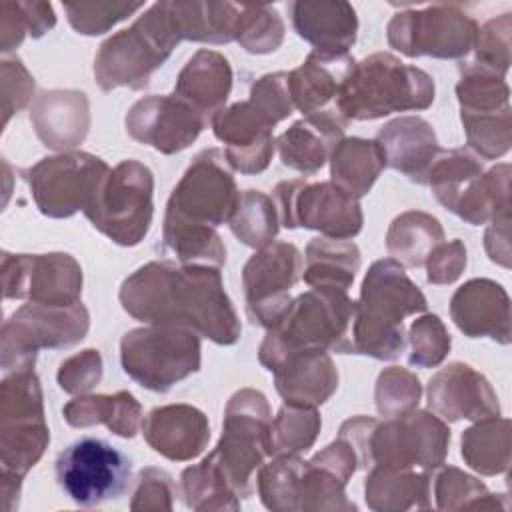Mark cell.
<instances>
[{
	"mask_svg": "<svg viewBox=\"0 0 512 512\" xmlns=\"http://www.w3.org/2000/svg\"><path fill=\"white\" fill-rule=\"evenodd\" d=\"M142 6V2H76L64 4V12L78 34L96 36L104 34L116 22L128 18Z\"/></svg>",
	"mask_w": 512,
	"mask_h": 512,
	"instance_id": "cell-45",
	"label": "cell"
},
{
	"mask_svg": "<svg viewBox=\"0 0 512 512\" xmlns=\"http://www.w3.org/2000/svg\"><path fill=\"white\" fill-rule=\"evenodd\" d=\"M120 302L142 322L186 328L222 346L240 338V322L216 266L150 262L124 280Z\"/></svg>",
	"mask_w": 512,
	"mask_h": 512,
	"instance_id": "cell-1",
	"label": "cell"
},
{
	"mask_svg": "<svg viewBox=\"0 0 512 512\" xmlns=\"http://www.w3.org/2000/svg\"><path fill=\"white\" fill-rule=\"evenodd\" d=\"M132 508H172V496H174V484L172 478L164 470L146 468L140 474V482L134 494Z\"/></svg>",
	"mask_w": 512,
	"mask_h": 512,
	"instance_id": "cell-54",
	"label": "cell"
},
{
	"mask_svg": "<svg viewBox=\"0 0 512 512\" xmlns=\"http://www.w3.org/2000/svg\"><path fill=\"white\" fill-rule=\"evenodd\" d=\"M274 206L286 228H310L326 238H352L362 228V210L356 198L334 182L306 184L304 180L280 182L274 188Z\"/></svg>",
	"mask_w": 512,
	"mask_h": 512,
	"instance_id": "cell-14",
	"label": "cell"
},
{
	"mask_svg": "<svg viewBox=\"0 0 512 512\" xmlns=\"http://www.w3.org/2000/svg\"><path fill=\"white\" fill-rule=\"evenodd\" d=\"M304 470V460L292 456H278L266 464L258 476L260 498L270 510H298V482Z\"/></svg>",
	"mask_w": 512,
	"mask_h": 512,
	"instance_id": "cell-42",
	"label": "cell"
},
{
	"mask_svg": "<svg viewBox=\"0 0 512 512\" xmlns=\"http://www.w3.org/2000/svg\"><path fill=\"white\" fill-rule=\"evenodd\" d=\"M110 166L86 152L44 158L22 172L38 210L50 218H68L86 210Z\"/></svg>",
	"mask_w": 512,
	"mask_h": 512,
	"instance_id": "cell-15",
	"label": "cell"
},
{
	"mask_svg": "<svg viewBox=\"0 0 512 512\" xmlns=\"http://www.w3.org/2000/svg\"><path fill=\"white\" fill-rule=\"evenodd\" d=\"M426 306L424 294L396 260L374 262L362 282L360 302H356L354 354H368L378 360L398 358L404 350V316L424 312Z\"/></svg>",
	"mask_w": 512,
	"mask_h": 512,
	"instance_id": "cell-2",
	"label": "cell"
},
{
	"mask_svg": "<svg viewBox=\"0 0 512 512\" xmlns=\"http://www.w3.org/2000/svg\"><path fill=\"white\" fill-rule=\"evenodd\" d=\"M386 166V156L376 140L344 138L330 156L332 182L352 198H362Z\"/></svg>",
	"mask_w": 512,
	"mask_h": 512,
	"instance_id": "cell-31",
	"label": "cell"
},
{
	"mask_svg": "<svg viewBox=\"0 0 512 512\" xmlns=\"http://www.w3.org/2000/svg\"><path fill=\"white\" fill-rule=\"evenodd\" d=\"M30 120L44 146L68 150L78 146L90 126L88 100L82 92L52 90L40 94Z\"/></svg>",
	"mask_w": 512,
	"mask_h": 512,
	"instance_id": "cell-28",
	"label": "cell"
},
{
	"mask_svg": "<svg viewBox=\"0 0 512 512\" xmlns=\"http://www.w3.org/2000/svg\"><path fill=\"white\" fill-rule=\"evenodd\" d=\"M210 124L214 136L224 144V156L234 170L242 174L266 170L274 154V124L250 100L222 108Z\"/></svg>",
	"mask_w": 512,
	"mask_h": 512,
	"instance_id": "cell-20",
	"label": "cell"
},
{
	"mask_svg": "<svg viewBox=\"0 0 512 512\" xmlns=\"http://www.w3.org/2000/svg\"><path fill=\"white\" fill-rule=\"evenodd\" d=\"M346 124L334 106L294 122L276 140L282 164L306 176L316 174L344 140Z\"/></svg>",
	"mask_w": 512,
	"mask_h": 512,
	"instance_id": "cell-22",
	"label": "cell"
},
{
	"mask_svg": "<svg viewBox=\"0 0 512 512\" xmlns=\"http://www.w3.org/2000/svg\"><path fill=\"white\" fill-rule=\"evenodd\" d=\"M434 100L432 78L388 52L354 62L344 78L334 110L348 120H374L392 112L424 110Z\"/></svg>",
	"mask_w": 512,
	"mask_h": 512,
	"instance_id": "cell-4",
	"label": "cell"
},
{
	"mask_svg": "<svg viewBox=\"0 0 512 512\" xmlns=\"http://www.w3.org/2000/svg\"><path fill=\"white\" fill-rule=\"evenodd\" d=\"M284 38V24L270 6H240L236 40L252 54L274 52Z\"/></svg>",
	"mask_w": 512,
	"mask_h": 512,
	"instance_id": "cell-43",
	"label": "cell"
},
{
	"mask_svg": "<svg viewBox=\"0 0 512 512\" xmlns=\"http://www.w3.org/2000/svg\"><path fill=\"white\" fill-rule=\"evenodd\" d=\"M182 490L186 496V504L196 510L206 508H238V500H234V492L212 462L206 456L198 466H190L182 472Z\"/></svg>",
	"mask_w": 512,
	"mask_h": 512,
	"instance_id": "cell-41",
	"label": "cell"
},
{
	"mask_svg": "<svg viewBox=\"0 0 512 512\" xmlns=\"http://www.w3.org/2000/svg\"><path fill=\"white\" fill-rule=\"evenodd\" d=\"M456 326L470 338L490 336L500 344L510 342V300L506 290L486 278L466 282L450 302Z\"/></svg>",
	"mask_w": 512,
	"mask_h": 512,
	"instance_id": "cell-23",
	"label": "cell"
},
{
	"mask_svg": "<svg viewBox=\"0 0 512 512\" xmlns=\"http://www.w3.org/2000/svg\"><path fill=\"white\" fill-rule=\"evenodd\" d=\"M428 476L414 470H390L374 466L366 478V502L374 510L426 508Z\"/></svg>",
	"mask_w": 512,
	"mask_h": 512,
	"instance_id": "cell-36",
	"label": "cell"
},
{
	"mask_svg": "<svg viewBox=\"0 0 512 512\" xmlns=\"http://www.w3.org/2000/svg\"><path fill=\"white\" fill-rule=\"evenodd\" d=\"M56 480L80 506H98L120 498L132 480L130 458L98 438H82L56 458Z\"/></svg>",
	"mask_w": 512,
	"mask_h": 512,
	"instance_id": "cell-12",
	"label": "cell"
},
{
	"mask_svg": "<svg viewBox=\"0 0 512 512\" xmlns=\"http://www.w3.org/2000/svg\"><path fill=\"white\" fill-rule=\"evenodd\" d=\"M62 412L70 426L106 424L122 438H132L140 428V404L130 392H118L114 396H80L68 402Z\"/></svg>",
	"mask_w": 512,
	"mask_h": 512,
	"instance_id": "cell-35",
	"label": "cell"
},
{
	"mask_svg": "<svg viewBox=\"0 0 512 512\" xmlns=\"http://www.w3.org/2000/svg\"><path fill=\"white\" fill-rule=\"evenodd\" d=\"M428 266V282L450 284L454 282L466 266V248L460 240L448 244H438L424 262Z\"/></svg>",
	"mask_w": 512,
	"mask_h": 512,
	"instance_id": "cell-53",
	"label": "cell"
},
{
	"mask_svg": "<svg viewBox=\"0 0 512 512\" xmlns=\"http://www.w3.org/2000/svg\"><path fill=\"white\" fill-rule=\"evenodd\" d=\"M386 156V164L408 176L412 182L426 184V174L434 156L438 154V142L432 126L418 118L406 116L388 122L376 140Z\"/></svg>",
	"mask_w": 512,
	"mask_h": 512,
	"instance_id": "cell-27",
	"label": "cell"
},
{
	"mask_svg": "<svg viewBox=\"0 0 512 512\" xmlns=\"http://www.w3.org/2000/svg\"><path fill=\"white\" fill-rule=\"evenodd\" d=\"M354 66L350 54H324L312 50L296 70L288 72V92L294 108L316 114L336 100L338 90Z\"/></svg>",
	"mask_w": 512,
	"mask_h": 512,
	"instance_id": "cell-29",
	"label": "cell"
},
{
	"mask_svg": "<svg viewBox=\"0 0 512 512\" xmlns=\"http://www.w3.org/2000/svg\"><path fill=\"white\" fill-rule=\"evenodd\" d=\"M420 400V382L402 368H390L380 374L376 386V406L384 416H402Z\"/></svg>",
	"mask_w": 512,
	"mask_h": 512,
	"instance_id": "cell-47",
	"label": "cell"
},
{
	"mask_svg": "<svg viewBox=\"0 0 512 512\" xmlns=\"http://www.w3.org/2000/svg\"><path fill=\"white\" fill-rule=\"evenodd\" d=\"M2 480H22L50 442L40 382L30 370H16L2 382Z\"/></svg>",
	"mask_w": 512,
	"mask_h": 512,
	"instance_id": "cell-10",
	"label": "cell"
},
{
	"mask_svg": "<svg viewBox=\"0 0 512 512\" xmlns=\"http://www.w3.org/2000/svg\"><path fill=\"white\" fill-rule=\"evenodd\" d=\"M482 174V162L472 152L464 148L438 150L426 174V184H430L436 200L456 214Z\"/></svg>",
	"mask_w": 512,
	"mask_h": 512,
	"instance_id": "cell-34",
	"label": "cell"
},
{
	"mask_svg": "<svg viewBox=\"0 0 512 512\" xmlns=\"http://www.w3.org/2000/svg\"><path fill=\"white\" fill-rule=\"evenodd\" d=\"M270 372H274L278 394L290 406L316 408L338 386V372L326 350L320 348L290 352Z\"/></svg>",
	"mask_w": 512,
	"mask_h": 512,
	"instance_id": "cell-25",
	"label": "cell"
},
{
	"mask_svg": "<svg viewBox=\"0 0 512 512\" xmlns=\"http://www.w3.org/2000/svg\"><path fill=\"white\" fill-rule=\"evenodd\" d=\"M180 40L224 44L236 40L240 6L230 2H170Z\"/></svg>",
	"mask_w": 512,
	"mask_h": 512,
	"instance_id": "cell-32",
	"label": "cell"
},
{
	"mask_svg": "<svg viewBox=\"0 0 512 512\" xmlns=\"http://www.w3.org/2000/svg\"><path fill=\"white\" fill-rule=\"evenodd\" d=\"M360 268V250L340 238H314L306 248L304 282L310 288L348 290Z\"/></svg>",
	"mask_w": 512,
	"mask_h": 512,
	"instance_id": "cell-33",
	"label": "cell"
},
{
	"mask_svg": "<svg viewBox=\"0 0 512 512\" xmlns=\"http://www.w3.org/2000/svg\"><path fill=\"white\" fill-rule=\"evenodd\" d=\"M82 292V270L68 254H4V296L44 306H72Z\"/></svg>",
	"mask_w": 512,
	"mask_h": 512,
	"instance_id": "cell-18",
	"label": "cell"
},
{
	"mask_svg": "<svg viewBox=\"0 0 512 512\" xmlns=\"http://www.w3.org/2000/svg\"><path fill=\"white\" fill-rule=\"evenodd\" d=\"M464 462L484 476L502 474L510 466V422L484 418L462 434Z\"/></svg>",
	"mask_w": 512,
	"mask_h": 512,
	"instance_id": "cell-37",
	"label": "cell"
},
{
	"mask_svg": "<svg viewBox=\"0 0 512 512\" xmlns=\"http://www.w3.org/2000/svg\"><path fill=\"white\" fill-rule=\"evenodd\" d=\"M88 332V310L72 306L28 304L12 314L2 332V362L16 356V370H30L38 348H66Z\"/></svg>",
	"mask_w": 512,
	"mask_h": 512,
	"instance_id": "cell-16",
	"label": "cell"
},
{
	"mask_svg": "<svg viewBox=\"0 0 512 512\" xmlns=\"http://www.w3.org/2000/svg\"><path fill=\"white\" fill-rule=\"evenodd\" d=\"M510 214L492 220V228L486 232V250L492 262L510 266Z\"/></svg>",
	"mask_w": 512,
	"mask_h": 512,
	"instance_id": "cell-55",
	"label": "cell"
},
{
	"mask_svg": "<svg viewBox=\"0 0 512 512\" xmlns=\"http://www.w3.org/2000/svg\"><path fill=\"white\" fill-rule=\"evenodd\" d=\"M292 24L300 38L324 54H348L356 42L358 18L348 2H294Z\"/></svg>",
	"mask_w": 512,
	"mask_h": 512,
	"instance_id": "cell-26",
	"label": "cell"
},
{
	"mask_svg": "<svg viewBox=\"0 0 512 512\" xmlns=\"http://www.w3.org/2000/svg\"><path fill=\"white\" fill-rule=\"evenodd\" d=\"M442 240L444 232L436 218L424 212H406L392 222L386 246L392 260L406 266H422Z\"/></svg>",
	"mask_w": 512,
	"mask_h": 512,
	"instance_id": "cell-38",
	"label": "cell"
},
{
	"mask_svg": "<svg viewBox=\"0 0 512 512\" xmlns=\"http://www.w3.org/2000/svg\"><path fill=\"white\" fill-rule=\"evenodd\" d=\"M222 150L200 152L172 190L164 228H212L228 222L238 206L240 192Z\"/></svg>",
	"mask_w": 512,
	"mask_h": 512,
	"instance_id": "cell-6",
	"label": "cell"
},
{
	"mask_svg": "<svg viewBox=\"0 0 512 512\" xmlns=\"http://www.w3.org/2000/svg\"><path fill=\"white\" fill-rule=\"evenodd\" d=\"M320 430V416L308 406H282L268 428V454L292 456L306 452Z\"/></svg>",
	"mask_w": 512,
	"mask_h": 512,
	"instance_id": "cell-40",
	"label": "cell"
},
{
	"mask_svg": "<svg viewBox=\"0 0 512 512\" xmlns=\"http://www.w3.org/2000/svg\"><path fill=\"white\" fill-rule=\"evenodd\" d=\"M450 442L446 424L428 412H406L370 430L364 450V466L390 470H434L442 466Z\"/></svg>",
	"mask_w": 512,
	"mask_h": 512,
	"instance_id": "cell-11",
	"label": "cell"
},
{
	"mask_svg": "<svg viewBox=\"0 0 512 512\" xmlns=\"http://www.w3.org/2000/svg\"><path fill=\"white\" fill-rule=\"evenodd\" d=\"M16 20L2 18V50L8 52L18 46L26 34L32 38H40L46 34L54 24L56 16L52 6L46 2H10Z\"/></svg>",
	"mask_w": 512,
	"mask_h": 512,
	"instance_id": "cell-48",
	"label": "cell"
},
{
	"mask_svg": "<svg viewBox=\"0 0 512 512\" xmlns=\"http://www.w3.org/2000/svg\"><path fill=\"white\" fill-rule=\"evenodd\" d=\"M468 144L486 160L500 158L510 150V110L460 114Z\"/></svg>",
	"mask_w": 512,
	"mask_h": 512,
	"instance_id": "cell-44",
	"label": "cell"
},
{
	"mask_svg": "<svg viewBox=\"0 0 512 512\" xmlns=\"http://www.w3.org/2000/svg\"><path fill=\"white\" fill-rule=\"evenodd\" d=\"M250 102L272 124L290 116L294 104L288 92V72H274L256 80L250 90Z\"/></svg>",
	"mask_w": 512,
	"mask_h": 512,
	"instance_id": "cell-51",
	"label": "cell"
},
{
	"mask_svg": "<svg viewBox=\"0 0 512 512\" xmlns=\"http://www.w3.org/2000/svg\"><path fill=\"white\" fill-rule=\"evenodd\" d=\"M302 256L294 244L276 242L254 254L242 272L246 312L252 324L270 328L290 306L288 290L298 282Z\"/></svg>",
	"mask_w": 512,
	"mask_h": 512,
	"instance_id": "cell-17",
	"label": "cell"
},
{
	"mask_svg": "<svg viewBox=\"0 0 512 512\" xmlns=\"http://www.w3.org/2000/svg\"><path fill=\"white\" fill-rule=\"evenodd\" d=\"M208 120L186 100L172 96H146L126 114L128 134L162 154L188 148Z\"/></svg>",
	"mask_w": 512,
	"mask_h": 512,
	"instance_id": "cell-19",
	"label": "cell"
},
{
	"mask_svg": "<svg viewBox=\"0 0 512 512\" xmlns=\"http://www.w3.org/2000/svg\"><path fill=\"white\" fill-rule=\"evenodd\" d=\"M410 344H412V354H410V364L430 368L438 366L446 352L450 350V336L444 328V324L438 320V316H422L416 320L410 328Z\"/></svg>",
	"mask_w": 512,
	"mask_h": 512,
	"instance_id": "cell-49",
	"label": "cell"
},
{
	"mask_svg": "<svg viewBox=\"0 0 512 512\" xmlns=\"http://www.w3.org/2000/svg\"><path fill=\"white\" fill-rule=\"evenodd\" d=\"M436 480H438L436 482L438 508H460V506L484 508L482 500L492 496L482 482H478L468 474H462L456 468L444 470Z\"/></svg>",
	"mask_w": 512,
	"mask_h": 512,
	"instance_id": "cell-50",
	"label": "cell"
},
{
	"mask_svg": "<svg viewBox=\"0 0 512 512\" xmlns=\"http://www.w3.org/2000/svg\"><path fill=\"white\" fill-rule=\"evenodd\" d=\"M180 42L170 2L152 4L130 28L110 36L94 60V76L104 92L118 86L144 88Z\"/></svg>",
	"mask_w": 512,
	"mask_h": 512,
	"instance_id": "cell-5",
	"label": "cell"
},
{
	"mask_svg": "<svg viewBox=\"0 0 512 512\" xmlns=\"http://www.w3.org/2000/svg\"><path fill=\"white\" fill-rule=\"evenodd\" d=\"M476 34L478 24L454 4L398 12L388 24L390 46L410 58L466 56L474 48Z\"/></svg>",
	"mask_w": 512,
	"mask_h": 512,
	"instance_id": "cell-13",
	"label": "cell"
},
{
	"mask_svg": "<svg viewBox=\"0 0 512 512\" xmlns=\"http://www.w3.org/2000/svg\"><path fill=\"white\" fill-rule=\"evenodd\" d=\"M476 66L506 76L510 66V14L488 20L476 34Z\"/></svg>",
	"mask_w": 512,
	"mask_h": 512,
	"instance_id": "cell-46",
	"label": "cell"
},
{
	"mask_svg": "<svg viewBox=\"0 0 512 512\" xmlns=\"http://www.w3.org/2000/svg\"><path fill=\"white\" fill-rule=\"evenodd\" d=\"M270 422L268 402L256 390L236 392L226 406L222 438L208 456L238 498L252 494V474L268 454Z\"/></svg>",
	"mask_w": 512,
	"mask_h": 512,
	"instance_id": "cell-9",
	"label": "cell"
},
{
	"mask_svg": "<svg viewBox=\"0 0 512 512\" xmlns=\"http://www.w3.org/2000/svg\"><path fill=\"white\" fill-rule=\"evenodd\" d=\"M232 88L228 60L212 50H198L182 68L174 94L192 104L208 124L222 110Z\"/></svg>",
	"mask_w": 512,
	"mask_h": 512,
	"instance_id": "cell-30",
	"label": "cell"
},
{
	"mask_svg": "<svg viewBox=\"0 0 512 512\" xmlns=\"http://www.w3.org/2000/svg\"><path fill=\"white\" fill-rule=\"evenodd\" d=\"M120 362L140 386L168 392L200 368V340L196 332L168 324L136 328L120 342Z\"/></svg>",
	"mask_w": 512,
	"mask_h": 512,
	"instance_id": "cell-8",
	"label": "cell"
},
{
	"mask_svg": "<svg viewBox=\"0 0 512 512\" xmlns=\"http://www.w3.org/2000/svg\"><path fill=\"white\" fill-rule=\"evenodd\" d=\"M278 222L280 220L272 198L258 190H246L240 194L228 226L232 234L246 246L266 248L278 232Z\"/></svg>",
	"mask_w": 512,
	"mask_h": 512,
	"instance_id": "cell-39",
	"label": "cell"
},
{
	"mask_svg": "<svg viewBox=\"0 0 512 512\" xmlns=\"http://www.w3.org/2000/svg\"><path fill=\"white\" fill-rule=\"evenodd\" d=\"M142 434L154 452L168 460L196 458L210 440L206 416L188 404L154 408L142 422Z\"/></svg>",
	"mask_w": 512,
	"mask_h": 512,
	"instance_id": "cell-24",
	"label": "cell"
},
{
	"mask_svg": "<svg viewBox=\"0 0 512 512\" xmlns=\"http://www.w3.org/2000/svg\"><path fill=\"white\" fill-rule=\"evenodd\" d=\"M428 404L444 420H484L500 414L498 398L488 380L468 364L442 368L428 384Z\"/></svg>",
	"mask_w": 512,
	"mask_h": 512,
	"instance_id": "cell-21",
	"label": "cell"
},
{
	"mask_svg": "<svg viewBox=\"0 0 512 512\" xmlns=\"http://www.w3.org/2000/svg\"><path fill=\"white\" fill-rule=\"evenodd\" d=\"M102 378V360L96 350H84L62 362L58 372V384L62 390L76 394L86 392Z\"/></svg>",
	"mask_w": 512,
	"mask_h": 512,
	"instance_id": "cell-52",
	"label": "cell"
},
{
	"mask_svg": "<svg viewBox=\"0 0 512 512\" xmlns=\"http://www.w3.org/2000/svg\"><path fill=\"white\" fill-rule=\"evenodd\" d=\"M152 190L150 168L136 160H122L106 172L84 214L112 242L136 246L152 222Z\"/></svg>",
	"mask_w": 512,
	"mask_h": 512,
	"instance_id": "cell-7",
	"label": "cell"
},
{
	"mask_svg": "<svg viewBox=\"0 0 512 512\" xmlns=\"http://www.w3.org/2000/svg\"><path fill=\"white\" fill-rule=\"evenodd\" d=\"M354 316L356 302L348 298V290L310 288L292 300L286 312L266 328L260 362L272 370L286 354L316 348L354 354Z\"/></svg>",
	"mask_w": 512,
	"mask_h": 512,
	"instance_id": "cell-3",
	"label": "cell"
}]
</instances>
